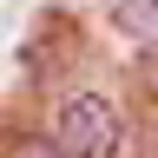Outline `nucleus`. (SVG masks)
Here are the masks:
<instances>
[{
  "label": "nucleus",
  "instance_id": "f257e3e1",
  "mask_svg": "<svg viewBox=\"0 0 158 158\" xmlns=\"http://www.w3.org/2000/svg\"><path fill=\"white\" fill-rule=\"evenodd\" d=\"M46 145L59 158H118V112L99 92H73V99H59Z\"/></svg>",
  "mask_w": 158,
  "mask_h": 158
},
{
  "label": "nucleus",
  "instance_id": "f03ea898",
  "mask_svg": "<svg viewBox=\"0 0 158 158\" xmlns=\"http://www.w3.org/2000/svg\"><path fill=\"white\" fill-rule=\"evenodd\" d=\"M118 27L145 46H158V0H118Z\"/></svg>",
  "mask_w": 158,
  "mask_h": 158
},
{
  "label": "nucleus",
  "instance_id": "7ed1b4c3",
  "mask_svg": "<svg viewBox=\"0 0 158 158\" xmlns=\"http://www.w3.org/2000/svg\"><path fill=\"white\" fill-rule=\"evenodd\" d=\"M138 86H145V99L158 106V46H152L145 59H138Z\"/></svg>",
  "mask_w": 158,
  "mask_h": 158
}]
</instances>
